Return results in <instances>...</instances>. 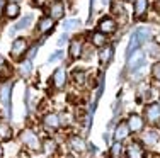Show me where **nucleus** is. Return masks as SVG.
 I'll use <instances>...</instances> for the list:
<instances>
[{"label":"nucleus","mask_w":160,"mask_h":158,"mask_svg":"<svg viewBox=\"0 0 160 158\" xmlns=\"http://www.w3.org/2000/svg\"><path fill=\"white\" fill-rule=\"evenodd\" d=\"M21 141H22V145H24L28 150H31V151H41V150H43V143H41L39 136H38L32 129H24L22 131L21 133Z\"/></svg>","instance_id":"nucleus-1"},{"label":"nucleus","mask_w":160,"mask_h":158,"mask_svg":"<svg viewBox=\"0 0 160 158\" xmlns=\"http://www.w3.org/2000/svg\"><path fill=\"white\" fill-rule=\"evenodd\" d=\"M12 87H14L12 82H3V84L0 85V104H2V107L5 109V114L9 116V117L12 116V102H10Z\"/></svg>","instance_id":"nucleus-2"},{"label":"nucleus","mask_w":160,"mask_h":158,"mask_svg":"<svg viewBox=\"0 0 160 158\" xmlns=\"http://www.w3.org/2000/svg\"><path fill=\"white\" fill-rule=\"evenodd\" d=\"M143 63H145V53L142 50H135L128 56V66L126 68L129 71H136L143 66Z\"/></svg>","instance_id":"nucleus-3"},{"label":"nucleus","mask_w":160,"mask_h":158,"mask_svg":"<svg viewBox=\"0 0 160 158\" xmlns=\"http://www.w3.org/2000/svg\"><path fill=\"white\" fill-rule=\"evenodd\" d=\"M145 119L150 124H157L160 121V105L158 104H150L145 107Z\"/></svg>","instance_id":"nucleus-4"},{"label":"nucleus","mask_w":160,"mask_h":158,"mask_svg":"<svg viewBox=\"0 0 160 158\" xmlns=\"http://www.w3.org/2000/svg\"><path fill=\"white\" fill-rule=\"evenodd\" d=\"M26 48H28V43H26L24 37H17V39H14L12 43V48H10V55H12V58H21L22 55H24Z\"/></svg>","instance_id":"nucleus-5"},{"label":"nucleus","mask_w":160,"mask_h":158,"mask_svg":"<svg viewBox=\"0 0 160 158\" xmlns=\"http://www.w3.org/2000/svg\"><path fill=\"white\" fill-rule=\"evenodd\" d=\"M126 156L128 158H145V150L142 146V143L138 141H131L126 148Z\"/></svg>","instance_id":"nucleus-6"},{"label":"nucleus","mask_w":160,"mask_h":158,"mask_svg":"<svg viewBox=\"0 0 160 158\" xmlns=\"http://www.w3.org/2000/svg\"><path fill=\"white\" fill-rule=\"evenodd\" d=\"M60 126H62V122H60L58 114H46L43 117V127L46 131H56Z\"/></svg>","instance_id":"nucleus-7"},{"label":"nucleus","mask_w":160,"mask_h":158,"mask_svg":"<svg viewBox=\"0 0 160 158\" xmlns=\"http://www.w3.org/2000/svg\"><path fill=\"white\" fill-rule=\"evenodd\" d=\"M128 127L131 133H138V131L143 129V117L138 114H131L128 117Z\"/></svg>","instance_id":"nucleus-8"},{"label":"nucleus","mask_w":160,"mask_h":158,"mask_svg":"<svg viewBox=\"0 0 160 158\" xmlns=\"http://www.w3.org/2000/svg\"><path fill=\"white\" fill-rule=\"evenodd\" d=\"M116 21L111 17H104L101 22H99V31L101 32H104V34H111V32L116 31Z\"/></svg>","instance_id":"nucleus-9"},{"label":"nucleus","mask_w":160,"mask_h":158,"mask_svg":"<svg viewBox=\"0 0 160 158\" xmlns=\"http://www.w3.org/2000/svg\"><path fill=\"white\" fill-rule=\"evenodd\" d=\"M53 85L56 89H63L67 85V71L63 68H56L53 73Z\"/></svg>","instance_id":"nucleus-10"},{"label":"nucleus","mask_w":160,"mask_h":158,"mask_svg":"<svg viewBox=\"0 0 160 158\" xmlns=\"http://www.w3.org/2000/svg\"><path fill=\"white\" fill-rule=\"evenodd\" d=\"M68 145H70V150H73L75 153H83L87 150V143L78 136H70Z\"/></svg>","instance_id":"nucleus-11"},{"label":"nucleus","mask_w":160,"mask_h":158,"mask_svg":"<svg viewBox=\"0 0 160 158\" xmlns=\"http://www.w3.org/2000/svg\"><path fill=\"white\" fill-rule=\"evenodd\" d=\"M65 14V5L63 2H53L51 5H49V17L55 19V21H58V19H62Z\"/></svg>","instance_id":"nucleus-12"},{"label":"nucleus","mask_w":160,"mask_h":158,"mask_svg":"<svg viewBox=\"0 0 160 158\" xmlns=\"http://www.w3.org/2000/svg\"><path fill=\"white\" fill-rule=\"evenodd\" d=\"M158 136H160V133L158 131H155V129H148V131H145L143 133V145L145 146H153L155 143L158 141Z\"/></svg>","instance_id":"nucleus-13"},{"label":"nucleus","mask_w":160,"mask_h":158,"mask_svg":"<svg viewBox=\"0 0 160 158\" xmlns=\"http://www.w3.org/2000/svg\"><path fill=\"white\" fill-rule=\"evenodd\" d=\"M131 133L128 127L126 122H119V126L116 127V131H114V138H116V141H123L128 138V134Z\"/></svg>","instance_id":"nucleus-14"},{"label":"nucleus","mask_w":160,"mask_h":158,"mask_svg":"<svg viewBox=\"0 0 160 158\" xmlns=\"http://www.w3.org/2000/svg\"><path fill=\"white\" fill-rule=\"evenodd\" d=\"M19 12H21V9H19L17 2H9L5 7H3V14H5L9 19H16L19 16Z\"/></svg>","instance_id":"nucleus-15"},{"label":"nucleus","mask_w":160,"mask_h":158,"mask_svg":"<svg viewBox=\"0 0 160 158\" xmlns=\"http://www.w3.org/2000/svg\"><path fill=\"white\" fill-rule=\"evenodd\" d=\"M38 27H39L41 32H49L53 31V27H55V19L51 17H43L39 21V24H38Z\"/></svg>","instance_id":"nucleus-16"},{"label":"nucleus","mask_w":160,"mask_h":158,"mask_svg":"<svg viewBox=\"0 0 160 158\" xmlns=\"http://www.w3.org/2000/svg\"><path fill=\"white\" fill-rule=\"evenodd\" d=\"M148 9V0H135V17L140 19Z\"/></svg>","instance_id":"nucleus-17"},{"label":"nucleus","mask_w":160,"mask_h":158,"mask_svg":"<svg viewBox=\"0 0 160 158\" xmlns=\"http://www.w3.org/2000/svg\"><path fill=\"white\" fill-rule=\"evenodd\" d=\"M12 138V127L7 122H0V143L9 141Z\"/></svg>","instance_id":"nucleus-18"},{"label":"nucleus","mask_w":160,"mask_h":158,"mask_svg":"<svg viewBox=\"0 0 160 158\" xmlns=\"http://www.w3.org/2000/svg\"><path fill=\"white\" fill-rule=\"evenodd\" d=\"M124 146L121 141H116L114 145L111 146V158H124Z\"/></svg>","instance_id":"nucleus-19"},{"label":"nucleus","mask_w":160,"mask_h":158,"mask_svg":"<svg viewBox=\"0 0 160 158\" xmlns=\"http://www.w3.org/2000/svg\"><path fill=\"white\" fill-rule=\"evenodd\" d=\"M31 22H32V16H26L24 19H21V21L16 24V27L10 31V34H16V31H21V29L29 27V26H31Z\"/></svg>","instance_id":"nucleus-20"},{"label":"nucleus","mask_w":160,"mask_h":158,"mask_svg":"<svg viewBox=\"0 0 160 158\" xmlns=\"http://www.w3.org/2000/svg\"><path fill=\"white\" fill-rule=\"evenodd\" d=\"M82 55V43L78 39H73L70 43V56L72 58H78Z\"/></svg>","instance_id":"nucleus-21"},{"label":"nucleus","mask_w":160,"mask_h":158,"mask_svg":"<svg viewBox=\"0 0 160 158\" xmlns=\"http://www.w3.org/2000/svg\"><path fill=\"white\" fill-rule=\"evenodd\" d=\"M19 73H21L24 78H28L29 75L32 73V63H31V60H26V61H22V63H21V68H19Z\"/></svg>","instance_id":"nucleus-22"},{"label":"nucleus","mask_w":160,"mask_h":158,"mask_svg":"<svg viewBox=\"0 0 160 158\" xmlns=\"http://www.w3.org/2000/svg\"><path fill=\"white\" fill-rule=\"evenodd\" d=\"M140 44H142V43H140V39H138V36H136V32H133L131 37H129V44H128L126 55L129 56L133 51H135V50H138V46H140Z\"/></svg>","instance_id":"nucleus-23"},{"label":"nucleus","mask_w":160,"mask_h":158,"mask_svg":"<svg viewBox=\"0 0 160 158\" xmlns=\"http://www.w3.org/2000/svg\"><path fill=\"white\" fill-rule=\"evenodd\" d=\"M90 41H92V44L94 46H99V48H102L106 44V34L104 32H94L92 34V37H90Z\"/></svg>","instance_id":"nucleus-24"},{"label":"nucleus","mask_w":160,"mask_h":158,"mask_svg":"<svg viewBox=\"0 0 160 158\" xmlns=\"http://www.w3.org/2000/svg\"><path fill=\"white\" fill-rule=\"evenodd\" d=\"M80 24H82V22H80L78 19H68V21L63 22V31L65 32H70V31H73V29L80 27Z\"/></svg>","instance_id":"nucleus-25"},{"label":"nucleus","mask_w":160,"mask_h":158,"mask_svg":"<svg viewBox=\"0 0 160 158\" xmlns=\"http://www.w3.org/2000/svg\"><path fill=\"white\" fill-rule=\"evenodd\" d=\"M135 32H136V36H138L140 43H147V41H150V37H152V32H150L148 27H140L138 31H135Z\"/></svg>","instance_id":"nucleus-26"},{"label":"nucleus","mask_w":160,"mask_h":158,"mask_svg":"<svg viewBox=\"0 0 160 158\" xmlns=\"http://www.w3.org/2000/svg\"><path fill=\"white\" fill-rule=\"evenodd\" d=\"M111 56H112V48L111 46L102 48L101 53H99V60H101V63H108L109 60H111Z\"/></svg>","instance_id":"nucleus-27"},{"label":"nucleus","mask_w":160,"mask_h":158,"mask_svg":"<svg viewBox=\"0 0 160 158\" xmlns=\"http://www.w3.org/2000/svg\"><path fill=\"white\" fill-rule=\"evenodd\" d=\"M43 150L46 153H55L56 151V143L51 140V138H46V140L43 141Z\"/></svg>","instance_id":"nucleus-28"},{"label":"nucleus","mask_w":160,"mask_h":158,"mask_svg":"<svg viewBox=\"0 0 160 158\" xmlns=\"http://www.w3.org/2000/svg\"><path fill=\"white\" fill-rule=\"evenodd\" d=\"M73 82L77 85H83V84H85V71H75V73H73Z\"/></svg>","instance_id":"nucleus-29"},{"label":"nucleus","mask_w":160,"mask_h":158,"mask_svg":"<svg viewBox=\"0 0 160 158\" xmlns=\"http://www.w3.org/2000/svg\"><path fill=\"white\" fill-rule=\"evenodd\" d=\"M152 75H153V78L157 82H160V63H155L153 68H152Z\"/></svg>","instance_id":"nucleus-30"},{"label":"nucleus","mask_w":160,"mask_h":158,"mask_svg":"<svg viewBox=\"0 0 160 158\" xmlns=\"http://www.w3.org/2000/svg\"><path fill=\"white\" fill-rule=\"evenodd\" d=\"M62 58H63V53H62V51H56V53H53V55L48 58V61H49V63H51V61H60Z\"/></svg>","instance_id":"nucleus-31"},{"label":"nucleus","mask_w":160,"mask_h":158,"mask_svg":"<svg viewBox=\"0 0 160 158\" xmlns=\"http://www.w3.org/2000/svg\"><path fill=\"white\" fill-rule=\"evenodd\" d=\"M36 53H38V44H32L31 50L28 51V60H32L34 56H36Z\"/></svg>","instance_id":"nucleus-32"},{"label":"nucleus","mask_w":160,"mask_h":158,"mask_svg":"<svg viewBox=\"0 0 160 158\" xmlns=\"http://www.w3.org/2000/svg\"><path fill=\"white\" fill-rule=\"evenodd\" d=\"M68 41V32H63L62 36H60V41H58V46H63L65 43Z\"/></svg>","instance_id":"nucleus-33"},{"label":"nucleus","mask_w":160,"mask_h":158,"mask_svg":"<svg viewBox=\"0 0 160 158\" xmlns=\"http://www.w3.org/2000/svg\"><path fill=\"white\" fill-rule=\"evenodd\" d=\"M5 68H9L7 66V63H5V60L0 56V75H3V71H5Z\"/></svg>","instance_id":"nucleus-34"},{"label":"nucleus","mask_w":160,"mask_h":158,"mask_svg":"<svg viewBox=\"0 0 160 158\" xmlns=\"http://www.w3.org/2000/svg\"><path fill=\"white\" fill-rule=\"evenodd\" d=\"M94 3H96V0H90V19H92V12H94Z\"/></svg>","instance_id":"nucleus-35"},{"label":"nucleus","mask_w":160,"mask_h":158,"mask_svg":"<svg viewBox=\"0 0 160 158\" xmlns=\"http://www.w3.org/2000/svg\"><path fill=\"white\" fill-rule=\"evenodd\" d=\"M89 151H90V153H96V151H97V148H96L94 145H89Z\"/></svg>","instance_id":"nucleus-36"},{"label":"nucleus","mask_w":160,"mask_h":158,"mask_svg":"<svg viewBox=\"0 0 160 158\" xmlns=\"http://www.w3.org/2000/svg\"><path fill=\"white\" fill-rule=\"evenodd\" d=\"M155 7H157V10H160V0H157V3H155Z\"/></svg>","instance_id":"nucleus-37"},{"label":"nucleus","mask_w":160,"mask_h":158,"mask_svg":"<svg viewBox=\"0 0 160 158\" xmlns=\"http://www.w3.org/2000/svg\"><path fill=\"white\" fill-rule=\"evenodd\" d=\"M3 9V0H0V10Z\"/></svg>","instance_id":"nucleus-38"},{"label":"nucleus","mask_w":160,"mask_h":158,"mask_svg":"<svg viewBox=\"0 0 160 158\" xmlns=\"http://www.w3.org/2000/svg\"><path fill=\"white\" fill-rule=\"evenodd\" d=\"M2 156H3V150L0 148V158H2Z\"/></svg>","instance_id":"nucleus-39"},{"label":"nucleus","mask_w":160,"mask_h":158,"mask_svg":"<svg viewBox=\"0 0 160 158\" xmlns=\"http://www.w3.org/2000/svg\"><path fill=\"white\" fill-rule=\"evenodd\" d=\"M9 2H10V0H9ZM12 2H19V0H12Z\"/></svg>","instance_id":"nucleus-40"},{"label":"nucleus","mask_w":160,"mask_h":158,"mask_svg":"<svg viewBox=\"0 0 160 158\" xmlns=\"http://www.w3.org/2000/svg\"><path fill=\"white\" fill-rule=\"evenodd\" d=\"M126 2H133V0H126Z\"/></svg>","instance_id":"nucleus-41"},{"label":"nucleus","mask_w":160,"mask_h":158,"mask_svg":"<svg viewBox=\"0 0 160 158\" xmlns=\"http://www.w3.org/2000/svg\"><path fill=\"white\" fill-rule=\"evenodd\" d=\"M158 105H160V99H158Z\"/></svg>","instance_id":"nucleus-42"}]
</instances>
